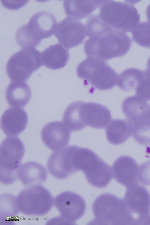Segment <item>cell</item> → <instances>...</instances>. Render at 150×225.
<instances>
[{"label":"cell","instance_id":"cell-13","mask_svg":"<svg viewBox=\"0 0 150 225\" xmlns=\"http://www.w3.org/2000/svg\"><path fill=\"white\" fill-rule=\"evenodd\" d=\"M139 169L135 160L127 155L118 157L111 168L112 176L115 180L127 188L137 184Z\"/></svg>","mask_w":150,"mask_h":225},{"label":"cell","instance_id":"cell-4","mask_svg":"<svg viewBox=\"0 0 150 225\" xmlns=\"http://www.w3.org/2000/svg\"><path fill=\"white\" fill-rule=\"evenodd\" d=\"M100 7V18L113 29L130 32L139 22L140 15L134 6L129 2L105 0Z\"/></svg>","mask_w":150,"mask_h":225},{"label":"cell","instance_id":"cell-20","mask_svg":"<svg viewBox=\"0 0 150 225\" xmlns=\"http://www.w3.org/2000/svg\"><path fill=\"white\" fill-rule=\"evenodd\" d=\"M133 129V125L127 119H114L105 130L107 139L112 144H121L132 135Z\"/></svg>","mask_w":150,"mask_h":225},{"label":"cell","instance_id":"cell-19","mask_svg":"<svg viewBox=\"0 0 150 225\" xmlns=\"http://www.w3.org/2000/svg\"><path fill=\"white\" fill-rule=\"evenodd\" d=\"M47 176L45 167L34 161L24 163L20 165L17 171L18 179L26 187L41 185L46 181Z\"/></svg>","mask_w":150,"mask_h":225},{"label":"cell","instance_id":"cell-26","mask_svg":"<svg viewBox=\"0 0 150 225\" xmlns=\"http://www.w3.org/2000/svg\"><path fill=\"white\" fill-rule=\"evenodd\" d=\"M133 39L137 44L150 49V22L138 23L132 31Z\"/></svg>","mask_w":150,"mask_h":225},{"label":"cell","instance_id":"cell-31","mask_svg":"<svg viewBox=\"0 0 150 225\" xmlns=\"http://www.w3.org/2000/svg\"><path fill=\"white\" fill-rule=\"evenodd\" d=\"M146 15L147 20L149 22H150V4L147 8Z\"/></svg>","mask_w":150,"mask_h":225},{"label":"cell","instance_id":"cell-3","mask_svg":"<svg viewBox=\"0 0 150 225\" xmlns=\"http://www.w3.org/2000/svg\"><path fill=\"white\" fill-rule=\"evenodd\" d=\"M94 219L91 222L102 225L134 224L132 212L124 200L108 193L101 194L93 203Z\"/></svg>","mask_w":150,"mask_h":225},{"label":"cell","instance_id":"cell-7","mask_svg":"<svg viewBox=\"0 0 150 225\" xmlns=\"http://www.w3.org/2000/svg\"><path fill=\"white\" fill-rule=\"evenodd\" d=\"M19 212L27 215L42 216L48 213L54 205V199L49 191L41 185L27 187L16 197Z\"/></svg>","mask_w":150,"mask_h":225},{"label":"cell","instance_id":"cell-25","mask_svg":"<svg viewBox=\"0 0 150 225\" xmlns=\"http://www.w3.org/2000/svg\"><path fill=\"white\" fill-rule=\"evenodd\" d=\"M19 212L16 197L8 193L1 195L0 222L12 221Z\"/></svg>","mask_w":150,"mask_h":225},{"label":"cell","instance_id":"cell-32","mask_svg":"<svg viewBox=\"0 0 150 225\" xmlns=\"http://www.w3.org/2000/svg\"><path fill=\"white\" fill-rule=\"evenodd\" d=\"M147 70L150 72V57L149 58L146 64Z\"/></svg>","mask_w":150,"mask_h":225},{"label":"cell","instance_id":"cell-14","mask_svg":"<svg viewBox=\"0 0 150 225\" xmlns=\"http://www.w3.org/2000/svg\"><path fill=\"white\" fill-rule=\"evenodd\" d=\"M57 24L52 14L42 11L35 14L25 25L34 38L41 42L42 39L50 37L55 34Z\"/></svg>","mask_w":150,"mask_h":225},{"label":"cell","instance_id":"cell-28","mask_svg":"<svg viewBox=\"0 0 150 225\" xmlns=\"http://www.w3.org/2000/svg\"><path fill=\"white\" fill-rule=\"evenodd\" d=\"M136 95L144 100H150V72L143 70L139 83L135 90Z\"/></svg>","mask_w":150,"mask_h":225},{"label":"cell","instance_id":"cell-30","mask_svg":"<svg viewBox=\"0 0 150 225\" xmlns=\"http://www.w3.org/2000/svg\"><path fill=\"white\" fill-rule=\"evenodd\" d=\"M26 1H16L15 3L11 1L3 0L2 4L4 6L9 9L15 10L24 6L26 4Z\"/></svg>","mask_w":150,"mask_h":225},{"label":"cell","instance_id":"cell-17","mask_svg":"<svg viewBox=\"0 0 150 225\" xmlns=\"http://www.w3.org/2000/svg\"><path fill=\"white\" fill-rule=\"evenodd\" d=\"M122 108L133 126L150 121V104L137 96L126 98L122 103Z\"/></svg>","mask_w":150,"mask_h":225},{"label":"cell","instance_id":"cell-6","mask_svg":"<svg viewBox=\"0 0 150 225\" xmlns=\"http://www.w3.org/2000/svg\"><path fill=\"white\" fill-rule=\"evenodd\" d=\"M25 152L24 146L18 137L5 138L0 146V181L5 185L15 182L17 171Z\"/></svg>","mask_w":150,"mask_h":225},{"label":"cell","instance_id":"cell-16","mask_svg":"<svg viewBox=\"0 0 150 225\" xmlns=\"http://www.w3.org/2000/svg\"><path fill=\"white\" fill-rule=\"evenodd\" d=\"M88 183L102 188L106 187L112 179L111 168L97 155L83 171Z\"/></svg>","mask_w":150,"mask_h":225},{"label":"cell","instance_id":"cell-1","mask_svg":"<svg viewBox=\"0 0 150 225\" xmlns=\"http://www.w3.org/2000/svg\"><path fill=\"white\" fill-rule=\"evenodd\" d=\"M88 37L84 46L86 56L103 61L123 56L129 51L132 44V40L126 33L108 25Z\"/></svg>","mask_w":150,"mask_h":225},{"label":"cell","instance_id":"cell-18","mask_svg":"<svg viewBox=\"0 0 150 225\" xmlns=\"http://www.w3.org/2000/svg\"><path fill=\"white\" fill-rule=\"evenodd\" d=\"M28 120V114L23 109L10 107L3 114L1 120V127L8 136L19 135L25 128Z\"/></svg>","mask_w":150,"mask_h":225},{"label":"cell","instance_id":"cell-9","mask_svg":"<svg viewBox=\"0 0 150 225\" xmlns=\"http://www.w3.org/2000/svg\"><path fill=\"white\" fill-rule=\"evenodd\" d=\"M54 205L61 214L65 224H74L85 213L86 204L83 198L75 193L63 192L54 200Z\"/></svg>","mask_w":150,"mask_h":225},{"label":"cell","instance_id":"cell-23","mask_svg":"<svg viewBox=\"0 0 150 225\" xmlns=\"http://www.w3.org/2000/svg\"><path fill=\"white\" fill-rule=\"evenodd\" d=\"M105 0H66L63 6L68 17L79 20L91 15Z\"/></svg>","mask_w":150,"mask_h":225},{"label":"cell","instance_id":"cell-8","mask_svg":"<svg viewBox=\"0 0 150 225\" xmlns=\"http://www.w3.org/2000/svg\"><path fill=\"white\" fill-rule=\"evenodd\" d=\"M41 53L35 48H22L11 57L6 71L13 81H26L42 65Z\"/></svg>","mask_w":150,"mask_h":225},{"label":"cell","instance_id":"cell-21","mask_svg":"<svg viewBox=\"0 0 150 225\" xmlns=\"http://www.w3.org/2000/svg\"><path fill=\"white\" fill-rule=\"evenodd\" d=\"M42 64L46 67L57 69L64 67L69 57L68 49L60 44L51 45L41 54Z\"/></svg>","mask_w":150,"mask_h":225},{"label":"cell","instance_id":"cell-15","mask_svg":"<svg viewBox=\"0 0 150 225\" xmlns=\"http://www.w3.org/2000/svg\"><path fill=\"white\" fill-rule=\"evenodd\" d=\"M124 200L132 212L139 216L149 215L150 194L144 187L137 184L127 187Z\"/></svg>","mask_w":150,"mask_h":225},{"label":"cell","instance_id":"cell-22","mask_svg":"<svg viewBox=\"0 0 150 225\" xmlns=\"http://www.w3.org/2000/svg\"><path fill=\"white\" fill-rule=\"evenodd\" d=\"M31 91L28 84L23 81L11 82L6 92V97L8 104L16 107H23L29 102Z\"/></svg>","mask_w":150,"mask_h":225},{"label":"cell","instance_id":"cell-12","mask_svg":"<svg viewBox=\"0 0 150 225\" xmlns=\"http://www.w3.org/2000/svg\"><path fill=\"white\" fill-rule=\"evenodd\" d=\"M41 138L44 144L53 151L64 148L69 142L71 132L63 122L54 121L46 124L41 132Z\"/></svg>","mask_w":150,"mask_h":225},{"label":"cell","instance_id":"cell-5","mask_svg":"<svg viewBox=\"0 0 150 225\" xmlns=\"http://www.w3.org/2000/svg\"><path fill=\"white\" fill-rule=\"evenodd\" d=\"M76 73L79 77L100 90H108L114 87L117 83L118 76L105 61L89 57L79 64Z\"/></svg>","mask_w":150,"mask_h":225},{"label":"cell","instance_id":"cell-29","mask_svg":"<svg viewBox=\"0 0 150 225\" xmlns=\"http://www.w3.org/2000/svg\"><path fill=\"white\" fill-rule=\"evenodd\" d=\"M138 180L144 185H150V160L139 166Z\"/></svg>","mask_w":150,"mask_h":225},{"label":"cell","instance_id":"cell-2","mask_svg":"<svg viewBox=\"0 0 150 225\" xmlns=\"http://www.w3.org/2000/svg\"><path fill=\"white\" fill-rule=\"evenodd\" d=\"M112 118L106 107L95 102L77 101L70 104L64 113L63 121L70 130L77 131L88 126L96 129L104 128Z\"/></svg>","mask_w":150,"mask_h":225},{"label":"cell","instance_id":"cell-27","mask_svg":"<svg viewBox=\"0 0 150 225\" xmlns=\"http://www.w3.org/2000/svg\"><path fill=\"white\" fill-rule=\"evenodd\" d=\"M132 135L140 144L150 146V121L134 125Z\"/></svg>","mask_w":150,"mask_h":225},{"label":"cell","instance_id":"cell-10","mask_svg":"<svg viewBox=\"0 0 150 225\" xmlns=\"http://www.w3.org/2000/svg\"><path fill=\"white\" fill-rule=\"evenodd\" d=\"M54 34L59 43L67 49L81 44L86 34L85 26L79 20L69 17L59 23Z\"/></svg>","mask_w":150,"mask_h":225},{"label":"cell","instance_id":"cell-24","mask_svg":"<svg viewBox=\"0 0 150 225\" xmlns=\"http://www.w3.org/2000/svg\"><path fill=\"white\" fill-rule=\"evenodd\" d=\"M143 71L131 68L122 72L118 76L117 84L118 87L125 91L135 90L142 79Z\"/></svg>","mask_w":150,"mask_h":225},{"label":"cell","instance_id":"cell-11","mask_svg":"<svg viewBox=\"0 0 150 225\" xmlns=\"http://www.w3.org/2000/svg\"><path fill=\"white\" fill-rule=\"evenodd\" d=\"M76 146L69 145L50 155L47 166L49 172L54 177L63 179L76 172L73 163V155Z\"/></svg>","mask_w":150,"mask_h":225}]
</instances>
